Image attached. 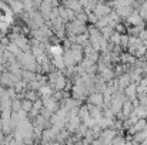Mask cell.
Wrapping results in <instances>:
<instances>
[{"instance_id": "6da1fadb", "label": "cell", "mask_w": 147, "mask_h": 145, "mask_svg": "<svg viewBox=\"0 0 147 145\" xmlns=\"http://www.w3.org/2000/svg\"><path fill=\"white\" fill-rule=\"evenodd\" d=\"M89 27H86L84 23H82L80 20L74 19V20H70L66 23V33H71V34H80V33H84L87 31Z\"/></svg>"}, {"instance_id": "7a4b0ae2", "label": "cell", "mask_w": 147, "mask_h": 145, "mask_svg": "<svg viewBox=\"0 0 147 145\" xmlns=\"http://www.w3.org/2000/svg\"><path fill=\"white\" fill-rule=\"evenodd\" d=\"M117 134H119V132H117L116 128L109 127V128H106V130L101 131V134H100L98 138H100L101 144H111V142H113V138H114Z\"/></svg>"}, {"instance_id": "3957f363", "label": "cell", "mask_w": 147, "mask_h": 145, "mask_svg": "<svg viewBox=\"0 0 147 145\" xmlns=\"http://www.w3.org/2000/svg\"><path fill=\"white\" fill-rule=\"evenodd\" d=\"M80 125H82V118L79 117V114H77V115H70V117H69V121L66 122V128H67V131L71 132V134H74V132L79 130Z\"/></svg>"}, {"instance_id": "277c9868", "label": "cell", "mask_w": 147, "mask_h": 145, "mask_svg": "<svg viewBox=\"0 0 147 145\" xmlns=\"http://www.w3.org/2000/svg\"><path fill=\"white\" fill-rule=\"evenodd\" d=\"M42 100H43V107H45V108H47V110L51 111V112H56V111L59 110V107H60L59 101H57L53 96L42 97Z\"/></svg>"}, {"instance_id": "5b68a950", "label": "cell", "mask_w": 147, "mask_h": 145, "mask_svg": "<svg viewBox=\"0 0 147 145\" xmlns=\"http://www.w3.org/2000/svg\"><path fill=\"white\" fill-rule=\"evenodd\" d=\"M126 24L127 26H140V24H144V19L140 16L139 10H133V13L126 19Z\"/></svg>"}, {"instance_id": "8992f818", "label": "cell", "mask_w": 147, "mask_h": 145, "mask_svg": "<svg viewBox=\"0 0 147 145\" xmlns=\"http://www.w3.org/2000/svg\"><path fill=\"white\" fill-rule=\"evenodd\" d=\"M111 10H113V7H111L109 3H103V1H98L97 4H96V7L93 9V11H94V14H96L97 17L107 16Z\"/></svg>"}, {"instance_id": "52a82bcc", "label": "cell", "mask_w": 147, "mask_h": 145, "mask_svg": "<svg viewBox=\"0 0 147 145\" xmlns=\"http://www.w3.org/2000/svg\"><path fill=\"white\" fill-rule=\"evenodd\" d=\"M11 41H14L19 47L22 48V51H29L30 48H32V44H30V40L24 36V34H19L14 40H11Z\"/></svg>"}, {"instance_id": "ba28073f", "label": "cell", "mask_w": 147, "mask_h": 145, "mask_svg": "<svg viewBox=\"0 0 147 145\" xmlns=\"http://www.w3.org/2000/svg\"><path fill=\"white\" fill-rule=\"evenodd\" d=\"M98 76H100V78H101L103 81H106V83H109V81H111L113 78L117 77L116 73H114V70H113L111 67H104L101 71H98Z\"/></svg>"}, {"instance_id": "9c48e42d", "label": "cell", "mask_w": 147, "mask_h": 145, "mask_svg": "<svg viewBox=\"0 0 147 145\" xmlns=\"http://www.w3.org/2000/svg\"><path fill=\"white\" fill-rule=\"evenodd\" d=\"M87 102H92V104L98 105V107H104V98H103V93L94 91V93L89 94V97H87Z\"/></svg>"}, {"instance_id": "30bf717a", "label": "cell", "mask_w": 147, "mask_h": 145, "mask_svg": "<svg viewBox=\"0 0 147 145\" xmlns=\"http://www.w3.org/2000/svg\"><path fill=\"white\" fill-rule=\"evenodd\" d=\"M10 10L13 11L14 16H20L24 11V6H23V0H10L9 3Z\"/></svg>"}, {"instance_id": "8fae6325", "label": "cell", "mask_w": 147, "mask_h": 145, "mask_svg": "<svg viewBox=\"0 0 147 145\" xmlns=\"http://www.w3.org/2000/svg\"><path fill=\"white\" fill-rule=\"evenodd\" d=\"M37 9H39V11L45 16V19H46V20H49V16H50V13H51V9H53L51 0H43Z\"/></svg>"}, {"instance_id": "7c38bea8", "label": "cell", "mask_w": 147, "mask_h": 145, "mask_svg": "<svg viewBox=\"0 0 147 145\" xmlns=\"http://www.w3.org/2000/svg\"><path fill=\"white\" fill-rule=\"evenodd\" d=\"M147 125V121L146 118H139V121H136L130 128H129V134L130 135H134L136 132H139V131H142V130H144Z\"/></svg>"}, {"instance_id": "4fadbf2b", "label": "cell", "mask_w": 147, "mask_h": 145, "mask_svg": "<svg viewBox=\"0 0 147 145\" xmlns=\"http://www.w3.org/2000/svg\"><path fill=\"white\" fill-rule=\"evenodd\" d=\"M117 80H119V90L120 91H124V88L131 83V78H130L129 73H123V74L117 76Z\"/></svg>"}, {"instance_id": "5bb4252c", "label": "cell", "mask_w": 147, "mask_h": 145, "mask_svg": "<svg viewBox=\"0 0 147 145\" xmlns=\"http://www.w3.org/2000/svg\"><path fill=\"white\" fill-rule=\"evenodd\" d=\"M63 57H64V64H66V67H74V65H77L76 58H74V55H73V53H71L70 48H66V50H64Z\"/></svg>"}, {"instance_id": "9a60e30c", "label": "cell", "mask_w": 147, "mask_h": 145, "mask_svg": "<svg viewBox=\"0 0 147 145\" xmlns=\"http://www.w3.org/2000/svg\"><path fill=\"white\" fill-rule=\"evenodd\" d=\"M51 63H53V65H54L57 70H63V68L66 67V64H64V57H63V53L53 54V55H51Z\"/></svg>"}, {"instance_id": "2e32d148", "label": "cell", "mask_w": 147, "mask_h": 145, "mask_svg": "<svg viewBox=\"0 0 147 145\" xmlns=\"http://www.w3.org/2000/svg\"><path fill=\"white\" fill-rule=\"evenodd\" d=\"M63 6L70 7V9H71V10H74L76 13H79V11L84 10V7H83V4L80 3V0H63Z\"/></svg>"}, {"instance_id": "e0dca14e", "label": "cell", "mask_w": 147, "mask_h": 145, "mask_svg": "<svg viewBox=\"0 0 147 145\" xmlns=\"http://www.w3.org/2000/svg\"><path fill=\"white\" fill-rule=\"evenodd\" d=\"M37 93H39L40 97L53 96V94H54V88H53V86H51L50 83H46V84H43V86L37 90Z\"/></svg>"}, {"instance_id": "ac0fdd59", "label": "cell", "mask_w": 147, "mask_h": 145, "mask_svg": "<svg viewBox=\"0 0 147 145\" xmlns=\"http://www.w3.org/2000/svg\"><path fill=\"white\" fill-rule=\"evenodd\" d=\"M133 110H134V104H133V101H130V100H126L124 101V104H123V108H121V114H123V117L124 118H127L131 112H133Z\"/></svg>"}, {"instance_id": "d6986e66", "label": "cell", "mask_w": 147, "mask_h": 145, "mask_svg": "<svg viewBox=\"0 0 147 145\" xmlns=\"http://www.w3.org/2000/svg\"><path fill=\"white\" fill-rule=\"evenodd\" d=\"M117 11V14L121 17V19H127L131 13H133V6H124V7H120V9H114Z\"/></svg>"}, {"instance_id": "ffe728a7", "label": "cell", "mask_w": 147, "mask_h": 145, "mask_svg": "<svg viewBox=\"0 0 147 145\" xmlns=\"http://www.w3.org/2000/svg\"><path fill=\"white\" fill-rule=\"evenodd\" d=\"M76 43H79L80 46H87L90 44V37H89V31H84V33H80L76 36Z\"/></svg>"}, {"instance_id": "44dd1931", "label": "cell", "mask_w": 147, "mask_h": 145, "mask_svg": "<svg viewBox=\"0 0 147 145\" xmlns=\"http://www.w3.org/2000/svg\"><path fill=\"white\" fill-rule=\"evenodd\" d=\"M133 112H134L139 118H146V117H147V108H146V107H143V105H140V104L134 105Z\"/></svg>"}, {"instance_id": "7402d4cb", "label": "cell", "mask_w": 147, "mask_h": 145, "mask_svg": "<svg viewBox=\"0 0 147 145\" xmlns=\"http://www.w3.org/2000/svg\"><path fill=\"white\" fill-rule=\"evenodd\" d=\"M22 78L26 80L27 83H30L32 80L36 78V73H34V71H30V70H27V68H23V70H22Z\"/></svg>"}, {"instance_id": "603a6c76", "label": "cell", "mask_w": 147, "mask_h": 145, "mask_svg": "<svg viewBox=\"0 0 147 145\" xmlns=\"http://www.w3.org/2000/svg\"><path fill=\"white\" fill-rule=\"evenodd\" d=\"M6 48H7V50H9L10 53H13V54H14L16 57H17V55H19V54L22 53V48L19 47V46H17V44H16L14 41H11V40H10V43H9V44L6 46Z\"/></svg>"}, {"instance_id": "cb8c5ba5", "label": "cell", "mask_w": 147, "mask_h": 145, "mask_svg": "<svg viewBox=\"0 0 147 145\" xmlns=\"http://www.w3.org/2000/svg\"><path fill=\"white\" fill-rule=\"evenodd\" d=\"M23 6H24V11H27V13H30V11H33V10H37L36 7V3L33 1V0H23Z\"/></svg>"}, {"instance_id": "d4e9b609", "label": "cell", "mask_w": 147, "mask_h": 145, "mask_svg": "<svg viewBox=\"0 0 147 145\" xmlns=\"http://www.w3.org/2000/svg\"><path fill=\"white\" fill-rule=\"evenodd\" d=\"M33 108V101L29 98H23L22 100V110H24L26 112H30Z\"/></svg>"}, {"instance_id": "484cf974", "label": "cell", "mask_w": 147, "mask_h": 145, "mask_svg": "<svg viewBox=\"0 0 147 145\" xmlns=\"http://www.w3.org/2000/svg\"><path fill=\"white\" fill-rule=\"evenodd\" d=\"M120 40H121V33H119L117 30H114V31H113V34L110 36L109 41H110V43H113V44H120Z\"/></svg>"}, {"instance_id": "4316f807", "label": "cell", "mask_w": 147, "mask_h": 145, "mask_svg": "<svg viewBox=\"0 0 147 145\" xmlns=\"http://www.w3.org/2000/svg\"><path fill=\"white\" fill-rule=\"evenodd\" d=\"M94 26H96V27H98L100 30H101L103 27L109 26V16H103V17H98L97 23H96Z\"/></svg>"}, {"instance_id": "83f0119b", "label": "cell", "mask_w": 147, "mask_h": 145, "mask_svg": "<svg viewBox=\"0 0 147 145\" xmlns=\"http://www.w3.org/2000/svg\"><path fill=\"white\" fill-rule=\"evenodd\" d=\"M137 10H139L140 16H142L144 20H147V0H144V1L140 4V7H139Z\"/></svg>"}, {"instance_id": "f1b7e54d", "label": "cell", "mask_w": 147, "mask_h": 145, "mask_svg": "<svg viewBox=\"0 0 147 145\" xmlns=\"http://www.w3.org/2000/svg\"><path fill=\"white\" fill-rule=\"evenodd\" d=\"M129 40H130V36L127 33H123L121 34V40H120V46L124 50H127V47H129Z\"/></svg>"}, {"instance_id": "f546056e", "label": "cell", "mask_w": 147, "mask_h": 145, "mask_svg": "<svg viewBox=\"0 0 147 145\" xmlns=\"http://www.w3.org/2000/svg\"><path fill=\"white\" fill-rule=\"evenodd\" d=\"M76 19H77V20H80V21H82V23H84V24H86V23H89V16H87V13H86L84 10L79 11V13H77V16H76Z\"/></svg>"}, {"instance_id": "4dcf8cb0", "label": "cell", "mask_w": 147, "mask_h": 145, "mask_svg": "<svg viewBox=\"0 0 147 145\" xmlns=\"http://www.w3.org/2000/svg\"><path fill=\"white\" fill-rule=\"evenodd\" d=\"M113 31H114V29L113 27H110V26H106V27H103L101 29V34H103V37H106L107 40L110 39V36L113 34Z\"/></svg>"}, {"instance_id": "1f68e13d", "label": "cell", "mask_w": 147, "mask_h": 145, "mask_svg": "<svg viewBox=\"0 0 147 145\" xmlns=\"http://www.w3.org/2000/svg\"><path fill=\"white\" fill-rule=\"evenodd\" d=\"M22 110V100L20 98H14L11 101V111H20Z\"/></svg>"}, {"instance_id": "d6a6232c", "label": "cell", "mask_w": 147, "mask_h": 145, "mask_svg": "<svg viewBox=\"0 0 147 145\" xmlns=\"http://www.w3.org/2000/svg\"><path fill=\"white\" fill-rule=\"evenodd\" d=\"M59 11H60V17L67 23L69 21V16H67V7L66 6H59Z\"/></svg>"}, {"instance_id": "836d02e7", "label": "cell", "mask_w": 147, "mask_h": 145, "mask_svg": "<svg viewBox=\"0 0 147 145\" xmlns=\"http://www.w3.org/2000/svg\"><path fill=\"white\" fill-rule=\"evenodd\" d=\"M124 142H127V140H126L121 134H117V135L113 138V142H111V144H124Z\"/></svg>"}, {"instance_id": "e575fe53", "label": "cell", "mask_w": 147, "mask_h": 145, "mask_svg": "<svg viewBox=\"0 0 147 145\" xmlns=\"http://www.w3.org/2000/svg\"><path fill=\"white\" fill-rule=\"evenodd\" d=\"M114 30H117V31L121 33V34H123V33H127V24H123V23L120 21V23H117V26H116Z\"/></svg>"}, {"instance_id": "d590c367", "label": "cell", "mask_w": 147, "mask_h": 145, "mask_svg": "<svg viewBox=\"0 0 147 145\" xmlns=\"http://www.w3.org/2000/svg\"><path fill=\"white\" fill-rule=\"evenodd\" d=\"M4 140H6V135L3 134V131H0V144H3Z\"/></svg>"}, {"instance_id": "8d00e7d4", "label": "cell", "mask_w": 147, "mask_h": 145, "mask_svg": "<svg viewBox=\"0 0 147 145\" xmlns=\"http://www.w3.org/2000/svg\"><path fill=\"white\" fill-rule=\"evenodd\" d=\"M4 70H6V65H4V63H0V76L4 73Z\"/></svg>"}, {"instance_id": "74e56055", "label": "cell", "mask_w": 147, "mask_h": 145, "mask_svg": "<svg viewBox=\"0 0 147 145\" xmlns=\"http://www.w3.org/2000/svg\"><path fill=\"white\" fill-rule=\"evenodd\" d=\"M33 1H34V3H36V6L39 7V6H40V3H42L43 0H33Z\"/></svg>"}, {"instance_id": "f35d334b", "label": "cell", "mask_w": 147, "mask_h": 145, "mask_svg": "<svg viewBox=\"0 0 147 145\" xmlns=\"http://www.w3.org/2000/svg\"><path fill=\"white\" fill-rule=\"evenodd\" d=\"M129 1H130V3H131V4H133V1H136V0H129Z\"/></svg>"}, {"instance_id": "ab89813d", "label": "cell", "mask_w": 147, "mask_h": 145, "mask_svg": "<svg viewBox=\"0 0 147 145\" xmlns=\"http://www.w3.org/2000/svg\"><path fill=\"white\" fill-rule=\"evenodd\" d=\"M146 121H147V117H146Z\"/></svg>"}]
</instances>
